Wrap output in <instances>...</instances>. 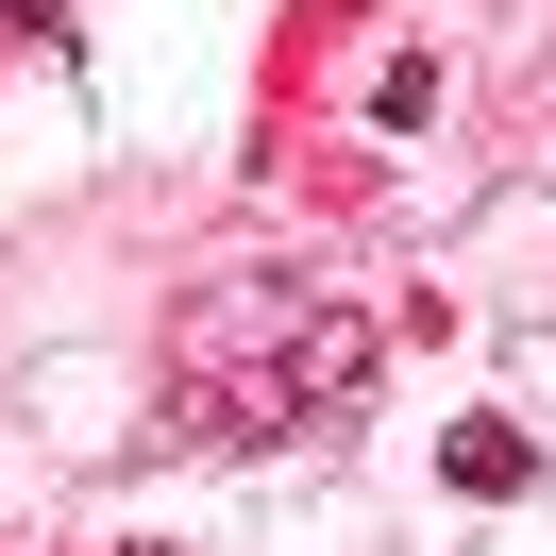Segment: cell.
I'll use <instances>...</instances> for the list:
<instances>
[{"instance_id": "cell-4", "label": "cell", "mask_w": 556, "mask_h": 556, "mask_svg": "<svg viewBox=\"0 0 556 556\" xmlns=\"http://www.w3.org/2000/svg\"><path fill=\"white\" fill-rule=\"evenodd\" d=\"M0 35H51V0H0Z\"/></svg>"}, {"instance_id": "cell-2", "label": "cell", "mask_w": 556, "mask_h": 556, "mask_svg": "<svg viewBox=\"0 0 556 556\" xmlns=\"http://www.w3.org/2000/svg\"><path fill=\"white\" fill-rule=\"evenodd\" d=\"M439 472L472 489V506H522V489H540V455H522L506 421H455V439H439Z\"/></svg>"}, {"instance_id": "cell-3", "label": "cell", "mask_w": 556, "mask_h": 556, "mask_svg": "<svg viewBox=\"0 0 556 556\" xmlns=\"http://www.w3.org/2000/svg\"><path fill=\"white\" fill-rule=\"evenodd\" d=\"M371 118H388V136H421V118H439V51H388V68H371Z\"/></svg>"}, {"instance_id": "cell-1", "label": "cell", "mask_w": 556, "mask_h": 556, "mask_svg": "<svg viewBox=\"0 0 556 556\" xmlns=\"http://www.w3.org/2000/svg\"><path fill=\"white\" fill-rule=\"evenodd\" d=\"M354 388H371V320L304 304V320H287V405H354Z\"/></svg>"}]
</instances>
